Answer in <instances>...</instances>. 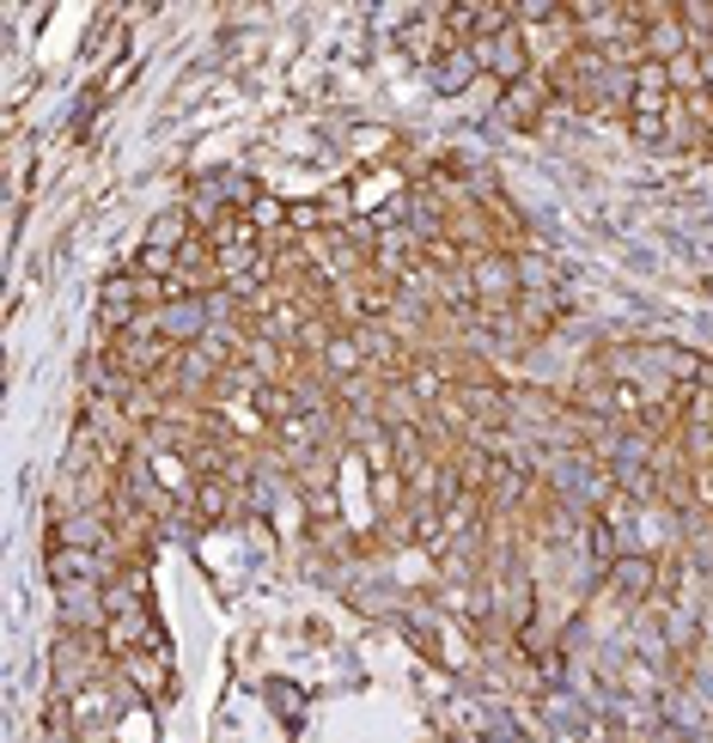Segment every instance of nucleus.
<instances>
[{
	"mask_svg": "<svg viewBox=\"0 0 713 743\" xmlns=\"http://www.w3.org/2000/svg\"><path fill=\"white\" fill-rule=\"evenodd\" d=\"M549 105H555V79H549V67H537V74H525L518 86H506L501 117H506V122H518V129H537Z\"/></svg>",
	"mask_w": 713,
	"mask_h": 743,
	"instance_id": "f257e3e1",
	"label": "nucleus"
},
{
	"mask_svg": "<svg viewBox=\"0 0 713 743\" xmlns=\"http://www.w3.org/2000/svg\"><path fill=\"white\" fill-rule=\"evenodd\" d=\"M604 586H610V598L616 603H647L652 598V586H659V561H652V555H622L616 567H610L604 573Z\"/></svg>",
	"mask_w": 713,
	"mask_h": 743,
	"instance_id": "f03ea898",
	"label": "nucleus"
},
{
	"mask_svg": "<svg viewBox=\"0 0 713 743\" xmlns=\"http://www.w3.org/2000/svg\"><path fill=\"white\" fill-rule=\"evenodd\" d=\"M189 512H196L201 524L226 518V512H232V482H226V476H201V482L189 488Z\"/></svg>",
	"mask_w": 713,
	"mask_h": 743,
	"instance_id": "7ed1b4c3",
	"label": "nucleus"
},
{
	"mask_svg": "<svg viewBox=\"0 0 713 743\" xmlns=\"http://www.w3.org/2000/svg\"><path fill=\"white\" fill-rule=\"evenodd\" d=\"M92 548H55V555H50V579H55V586H74V579H92Z\"/></svg>",
	"mask_w": 713,
	"mask_h": 743,
	"instance_id": "20e7f679",
	"label": "nucleus"
}]
</instances>
